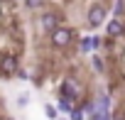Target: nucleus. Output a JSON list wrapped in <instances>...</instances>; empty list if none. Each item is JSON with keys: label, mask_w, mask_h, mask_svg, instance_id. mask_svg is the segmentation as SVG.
Segmentation results:
<instances>
[{"label": "nucleus", "mask_w": 125, "mask_h": 120, "mask_svg": "<svg viewBox=\"0 0 125 120\" xmlns=\"http://www.w3.org/2000/svg\"><path fill=\"white\" fill-rule=\"evenodd\" d=\"M105 15H108V8L103 5V3H93L88 10H86V25L88 27H101L103 22H105Z\"/></svg>", "instance_id": "f03ea898"}, {"label": "nucleus", "mask_w": 125, "mask_h": 120, "mask_svg": "<svg viewBox=\"0 0 125 120\" xmlns=\"http://www.w3.org/2000/svg\"><path fill=\"white\" fill-rule=\"evenodd\" d=\"M79 93H81V86H79L74 79H64V83H61V93H59V96H64V98H69V100H76Z\"/></svg>", "instance_id": "39448f33"}, {"label": "nucleus", "mask_w": 125, "mask_h": 120, "mask_svg": "<svg viewBox=\"0 0 125 120\" xmlns=\"http://www.w3.org/2000/svg\"><path fill=\"white\" fill-rule=\"evenodd\" d=\"M47 0H25V8L27 10H37V8H44Z\"/></svg>", "instance_id": "f8f14e48"}, {"label": "nucleus", "mask_w": 125, "mask_h": 120, "mask_svg": "<svg viewBox=\"0 0 125 120\" xmlns=\"http://www.w3.org/2000/svg\"><path fill=\"white\" fill-rule=\"evenodd\" d=\"M105 34H108V37H123V34H125V25H123V20L113 17V20L108 22V27H105Z\"/></svg>", "instance_id": "423d86ee"}, {"label": "nucleus", "mask_w": 125, "mask_h": 120, "mask_svg": "<svg viewBox=\"0 0 125 120\" xmlns=\"http://www.w3.org/2000/svg\"><path fill=\"white\" fill-rule=\"evenodd\" d=\"M91 66H93L98 74H101V71H105V66H103V59H101V56H96V54H93V59H91Z\"/></svg>", "instance_id": "ddd939ff"}, {"label": "nucleus", "mask_w": 125, "mask_h": 120, "mask_svg": "<svg viewBox=\"0 0 125 120\" xmlns=\"http://www.w3.org/2000/svg\"><path fill=\"white\" fill-rule=\"evenodd\" d=\"M83 115H86V113L81 110V105H76V108L69 113V120H83Z\"/></svg>", "instance_id": "4468645a"}, {"label": "nucleus", "mask_w": 125, "mask_h": 120, "mask_svg": "<svg viewBox=\"0 0 125 120\" xmlns=\"http://www.w3.org/2000/svg\"><path fill=\"white\" fill-rule=\"evenodd\" d=\"M83 54L86 51H93V37H86V39H81V47H79Z\"/></svg>", "instance_id": "9d476101"}, {"label": "nucleus", "mask_w": 125, "mask_h": 120, "mask_svg": "<svg viewBox=\"0 0 125 120\" xmlns=\"http://www.w3.org/2000/svg\"><path fill=\"white\" fill-rule=\"evenodd\" d=\"M27 103H30V93L27 91L17 93V108H27Z\"/></svg>", "instance_id": "9b49d317"}, {"label": "nucleus", "mask_w": 125, "mask_h": 120, "mask_svg": "<svg viewBox=\"0 0 125 120\" xmlns=\"http://www.w3.org/2000/svg\"><path fill=\"white\" fill-rule=\"evenodd\" d=\"M44 115H47L49 120H59V108L52 105V103H47V105H44Z\"/></svg>", "instance_id": "1a4fd4ad"}, {"label": "nucleus", "mask_w": 125, "mask_h": 120, "mask_svg": "<svg viewBox=\"0 0 125 120\" xmlns=\"http://www.w3.org/2000/svg\"><path fill=\"white\" fill-rule=\"evenodd\" d=\"M113 10H115V15L120 17V15L125 12V0H115V8H113Z\"/></svg>", "instance_id": "dca6fc26"}, {"label": "nucleus", "mask_w": 125, "mask_h": 120, "mask_svg": "<svg viewBox=\"0 0 125 120\" xmlns=\"http://www.w3.org/2000/svg\"><path fill=\"white\" fill-rule=\"evenodd\" d=\"M59 120H69V118H59Z\"/></svg>", "instance_id": "a211bd4d"}, {"label": "nucleus", "mask_w": 125, "mask_h": 120, "mask_svg": "<svg viewBox=\"0 0 125 120\" xmlns=\"http://www.w3.org/2000/svg\"><path fill=\"white\" fill-rule=\"evenodd\" d=\"M96 110L110 113V98H108V96H98V98H96Z\"/></svg>", "instance_id": "6e6552de"}, {"label": "nucleus", "mask_w": 125, "mask_h": 120, "mask_svg": "<svg viewBox=\"0 0 125 120\" xmlns=\"http://www.w3.org/2000/svg\"><path fill=\"white\" fill-rule=\"evenodd\" d=\"M74 37H76V32H74L71 27L61 25L59 30H54V32L49 34V42H52V47H54V49H69V47H71V42H74Z\"/></svg>", "instance_id": "f257e3e1"}, {"label": "nucleus", "mask_w": 125, "mask_h": 120, "mask_svg": "<svg viewBox=\"0 0 125 120\" xmlns=\"http://www.w3.org/2000/svg\"><path fill=\"white\" fill-rule=\"evenodd\" d=\"M56 108H59V113H71L76 105H74V100H69V98H64V96H59V100H56Z\"/></svg>", "instance_id": "0eeeda50"}, {"label": "nucleus", "mask_w": 125, "mask_h": 120, "mask_svg": "<svg viewBox=\"0 0 125 120\" xmlns=\"http://www.w3.org/2000/svg\"><path fill=\"white\" fill-rule=\"evenodd\" d=\"M20 74V61H17V56L15 54H3L0 56V76H17Z\"/></svg>", "instance_id": "7ed1b4c3"}, {"label": "nucleus", "mask_w": 125, "mask_h": 120, "mask_svg": "<svg viewBox=\"0 0 125 120\" xmlns=\"http://www.w3.org/2000/svg\"><path fill=\"white\" fill-rule=\"evenodd\" d=\"M39 27L44 30V32H54V30H59L61 27V15L59 12H54V10H47V12H42L39 15Z\"/></svg>", "instance_id": "20e7f679"}, {"label": "nucleus", "mask_w": 125, "mask_h": 120, "mask_svg": "<svg viewBox=\"0 0 125 120\" xmlns=\"http://www.w3.org/2000/svg\"><path fill=\"white\" fill-rule=\"evenodd\" d=\"M115 120H125V113H120V115H118V118H115Z\"/></svg>", "instance_id": "f3484780"}, {"label": "nucleus", "mask_w": 125, "mask_h": 120, "mask_svg": "<svg viewBox=\"0 0 125 120\" xmlns=\"http://www.w3.org/2000/svg\"><path fill=\"white\" fill-rule=\"evenodd\" d=\"M88 118H91V120H113V115H110V113H101V110H96V113H93V115H88Z\"/></svg>", "instance_id": "2eb2a0df"}]
</instances>
